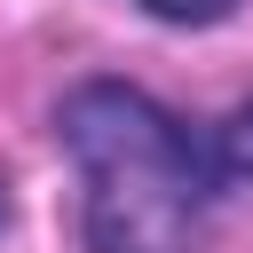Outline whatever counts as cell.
Here are the masks:
<instances>
[{"label":"cell","instance_id":"obj_1","mask_svg":"<svg viewBox=\"0 0 253 253\" xmlns=\"http://www.w3.org/2000/svg\"><path fill=\"white\" fill-rule=\"evenodd\" d=\"M55 134L87 190V253H198L206 206L221 198L206 134L126 79L71 87Z\"/></svg>","mask_w":253,"mask_h":253},{"label":"cell","instance_id":"obj_2","mask_svg":"<svg viewBox=\"0 0 253 253\" xmlns=\"http://www.w3.org/2000/svg\"><path fill=\"white\" fill-rule=\"evenodd\" d=\"M206 150H213V174H221V190H237V182H253V103H237L213 134H206Z\"/></svg>","mask_w":253,"mask_h":253},{"label":"cell","instance_id":"obj_3","mask_svg":"<svg viewBox=\"0 0 253 253\" xmlns=\"http://www.w3.org/2000/svg\"><path fill=\"white\" fill-rule=\"evenodd\" d=\"M134 8H150L158 24H221L237 0H134Z\"/></svg>","mask_w":253,"mask_h":253}]
</instances>
